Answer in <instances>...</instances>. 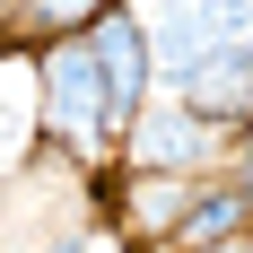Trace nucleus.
Wrapping results in <instances>:
<instances>
[{"label":"nucleus","mask_w":253,"mask_h":253,"mask_svg":"<svg viewBox=\"0 0 253 253\" xmlns=\"http://www.w3.org/2000/svg\"><path fill=\"white\" fill-rule=\"evenodd\" d=\"M35 87H44V123L61 131L79 157H96L105 140H114V105H105V79H96V52H87V35H61V44H44V61H35Z\"/></svg>","instance_id":"obj_1"},{"label":"nucleus","mask_w":253,"mask_h":253,"mask_svg":"<svg viewBox=\"0 0 253 253\" xmlns=\"http://www.w3.org/2000/svg\"><path fill=\"white\" fill-rule=\"evenodd\" d=\"M149 44H157V70H201L210 52L253 44V0H149Z\"/></svg>","instance_id":"obj_2"},{"label":"nucleus","mask_w":253,"mask_h":253,"mask_svg":"<svg viewBox=\"0 0 253 253\" xmlns=\"http://www.w3.org/2000/svg\"><path fill=\"white\" fill-rule=\"evenodd\" d=\"M87 52H96V79H105V105H114V140H131V123L149 114V79H157V44H149V18L140 9H105L87 26Z\"/></svg>","instance_id":"obj_3"},{"label":"nucleus","mask_w":253,"mask_h":253,"mask_svg":"<svg viewBox=\"0 0 253 253\" xmlns=\"http://www.w3.org/2000/svg\"><path fill=\"white\" fill-rule=\"evenodd\" d=\"M218 166V123H201L183 96H157L140 123H131V175H201Z\"/></svg>","instance_id":"obj_4"},{"label":"nucleus","mask_w":253,"mask_h":253,"mask_svg":"<svg viewBox=\"0 0 253 253\" xmlns=\"http://www.w3.org/2000/svg\"><path fill=\"white\" fill-rule=\"evenodd\" d=\"M175 96L192 105L201 123H218V131H253V44L210 52L201 70H183V79H175Z\"/></svg>","instance_id":"obj_5"},{"label":"nucleus","mask_w":253,"mask_h":253,"mask_svg":"<svg viewBox=\"0 0 253 253\" xmlns=\"http://www.w3.org/2000/svg\"><path fill=\"white\" fill-rule=\"evenodd\" d=\"M236 236H253V192L218 183V192H201V201L183 210V227H175V253H210V245H236Z\"/></svg>","instance_id":"obj_6"},{"label":"nucleus","mask_w":253,"mask_h":253,"mask_svg":"<svg viewBox=\"0 0 253 253\" xmlns=\"http://www.w3.org/2000/svg\"><path fill=\"white\" fill-rule=\"evenodd\" d=\"M105 9H114V0H9V26H35V35L61 44V35H87Z\"/></svg>","instance_id":"obj_7"}]
</instances>
